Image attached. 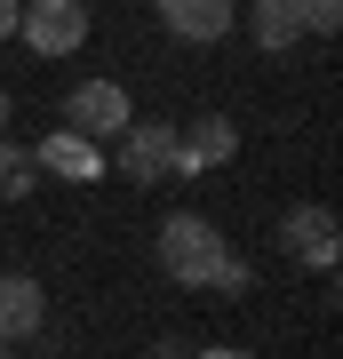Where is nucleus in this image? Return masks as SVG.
Returning <instances> with one entry per match:
<instances>
[{
    "mask_svg": "<svg viewBox=\"0 0 343 359\" xmlns=\"http://www.w3.org/2000/svg\"><path fill=\"white\" fill-rule=\"evenodd\" d=\"M160 25L200 48V40H224L231 32V0H160Z\"/></svg>",
    "mask_w": 343,
    "mask_h": 359,
    "instance_id": "9",
    "label": "nucleus"
},
{
    "mask_svg": "<svg viewBox=\"0 0 343 359\" xmlns=\"http://www.w3.org/2000/svg\"><path fill=\"white\" fill-rule=\"evenodd\" d=\"M32 168H40V176H64V184H96L104 176V152H96V144H80V136H40V152H32Z\"/></svg>",
    "mask_w": 343,
    "mask_h": 359,
    "instance_id": "8",
    "label": "nucleus"
},
{
    "mask_svg": "<svg viewBox=\"0 0 343 359\" xmlns=\"http://www.w3.org/2000/svg\"><path fill=\"white\" fill-rule=\"evenodd\" d=\"M224 264H231V248H224V231L208 224V216L176 208V216L160 224V271H168L176 287H216Z\"/></svg>",
    "mask_w": 343,
    "mask_h": 359,
    "instance_id": "1",
    "label": "nucleus"
},
{
    "mask_svg": "<svg viewBox=\"0 0 343 359\" xmlns=\"http://www.w3.org/2000/svg\"><path fill=\"white\" fill-rule=\"evenodd\" d=\"M248 287H255V271H248V264H240V256H231V264H224V271H216V295H248Z\"/></svg>",
    "mask_w": 343,
    "mask_h": 359,
    "instance_id": "13",
    "label": "nucleus"
},
{
    "mask_svg": "<svg viewBox=\"0 0 343 359\" xmlns=\"http://www.w3.org/2000/svg\"><path fill=\"white\" fill-rule=\"evenodd\" d=\"M144 359H191V344H176V335H160V344L144 351Z\"/></svg>",
    "mask_w": 343,
    "mask_h": 359,
    "instance_id": "14",
    "label": "nucleus"
},
{
    "mask_svg": "<svg viewBox=\"0 0 343 359\" xmlns=\"http://www.w3.org/2000/svg\"><path fill=\"white\" fill-rule=\"evenodd\" d=\"M16 16H25V8H16V0H0V40H16Z\"/></svg>",
    "mask_w": 343,
    "mask_h": 359,
    "instance_id": "15",
    "label": "nucleus"
},
{
    "mask_svg": "<svg viewBox=\"0 0 343 359\" xmlns=\"http://www.w3.org/2000/svg\"><path fill=\"white\" fill-rule=\"evenodd\" d=\"M48 327V295H40V280H25V271H0V344H32V335Z\"/></svg>",
    "mask_w": 343,
    "mask_h": 359,
    "instance_id": "6",
    "label": "nucleus"
},
{
    "mask_svg": "<svg viewBox=\"0 0 343 359\" xmlns=\"http://www.w3.org/2000/svg\"><path fill=\"white\" fill-rule=\"evenodd\" d=\"M112 168L128 184H160V176H176V128L168 120H136L120 144H112Z\"/></svg>",
    "mask_w": 343,
    "mask_h": 359,
    "instance_id": "4",
    "label": "nucleus"
},
{
    "mask_svg": "<svg viewBox=\"0 0 343 359\" xmlns=\"http://www.w3.org/2000/svg\"><path fill=\"white\" fill-rule=\"evenodd\" d=\"M231 152H240V128H231V120H191V128L176 136V176H200V168H224Z\"/></svg>",
    "mask_w": 343,
    "mask_h": 359,
    "instance_id": "7",
    "label": "nucleus"
},
{
    "mask_svg": "<svg viewBox=\"0 0 343 359\" xmlns=\"http://www.w3.org/2000/svg\"><path fill=\"white\" fill-rule=\"evenodd\" d=\"M280 248H288L304 271H335V256H343V224L328 216V208H288Z\"/></svg>",
    "mask_w": 343,
    "mask_h": 359,
    "instance_id": "5",
    "label": "nucleus"
},
{
    "mask_svg": "<svg viewBox=\"0 0 343 359\" xmlns=\"http://www.w3.org/2000/svg\"><path fill=\"white\" fill-rule=\"evenodd\" d=\"M0 128H8V88H0Z\"/></svg>",
    "mask_w": 343,
    "mask_h": 359,
    "instance_id": "17",
    "label": "nucleus"
},
{
    "mask_svg": "<svg viewBox=\"0 0 343 359\" xmlns=\"http://www.w3.org/2000/svg\"><path fill=\"white\" fill-rule=\"evenodd\" d=\"M191 359H255V351H231V344H216V351H191Z\"/></svg>",
    "mask_w": 343,
    "mask_h": 359,
    "instance_id": "16",
    "label": "nucleus"
},
{
    "mask_svg": "<svg viewBox=\"0 0 343 359\" xmlns=\"http://www.w3.org/2000/svg\"><path fill=\"white\" fill-rule=\"evenodd\" d=\"M248 32H255V48H295V40H304V0H255L248 8Z\"/></svg>",
    "mask_w": 343,
    "mask_h": 359,
    "instance_id": "10",
    "label": "nucleus"
},
{
    "mask_svg": "<svg viewBox=\"0 0 343 359\" xmlns=\"http://www.w3.org/2000/svg\"><path fill=\"white\" fill-rule=\"evenodd\" d=\"M335 25H343L335 0H304V32H335Z\"/></svg>",
    "mask_w": 343,
    "mask_h": 359,
    "instance_id": "12",
    "label": "nucleus"
},
{
    "mask_svg": "<svg viewBox=\"0 0 343 359\" xmlns=\"http://www.w3.org/2000/svg\"><path fill=\"white\" fill-rule=\"evenodd\" d=\"M0 359H16V351H8V344H0Z\"/></svg>",
    "mask_w": 343,
    "mask_h": 359,
    "instance_id": "18",
    "label": "nucleus"
},
{
    "mask_svg": "<svg viewBox=\"0 0 343 359\" xmlns=\"http://www.w3.org/2000/svg\"><path fill=\"white\" fill-rule=\"evenodd\" d=\"M16 40H25L32 56H72L80 40H88V8H80V0H32V8L16 16Z\"/></svg>",
    "mask_w": 343,
    "mask_h": 359,
    "instance_id": "3",
    "label": "nucleus"
},
{
    "mask_svg": "<svg viewBox=\"0 0 343 359\" xmlns=\"http://www.w3.org/2000/svg\"><path fill=\"white\" fill-rule=\"evenodd\" d=\"M25 192H40V168H32V152L0 144V200H25Z\"/></svg>",
    "mask_w": 343,
    "mask_h": 359,
    "instance_id": "11",
    "label": "nucleus"
},
{
    "mask_svg": "<svg viewBox=\"0 0 343 359\" xmlns=\"http://www.w3.org/2000/svg\"><path fill=\"white\" fill-rule=\"evenodd\" d=\"M128 128H136V104H128L120 80H80L72 96H64V136H80V144H120Z\"/></svg>",
    "mask_w": 343,
    "mask_h": 359,
    "instance_id": "2",
    "label": "nucleus"
}]
</instances>
